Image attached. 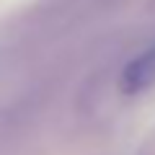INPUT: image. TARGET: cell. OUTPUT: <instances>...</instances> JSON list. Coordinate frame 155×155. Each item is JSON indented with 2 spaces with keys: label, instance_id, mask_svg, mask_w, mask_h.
Returning a JSON list of instances; mask_svg holds the SVG:
<instances>
[{
  "label": "cell",
  "instance_id": "6da1fadb",
  "mask_svg": "<svg viewBox=\"0 0 155 155\" xmlns=\"http://www.w3.org/2000/svg\"><path fill=\"white\" fill-rule=\"evenodd\" d=\"M155 83V44L142 49L137 57L124 65L122 75H119V91L127 96H137L147 91Z\"/></svg>",
  "mask_w": 155,
  "mask_h": 155
}]
</instances>
